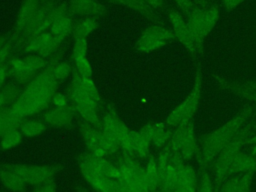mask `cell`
I'll use <instances>...</instances> for the list:
<instances>
[{"instance_id":"39","label":"cell","mask_w":256,"mask_h":192,"mask_svg":"<svg viewBox=\"0 0 256 192\" xmlns=\"http://www.w3.org/2000/svg\"><path fill=\"white\" fill-rule=\"evenodd\" d=\"M172 192H181V191H179V190L176 189V190H174V191H172Z\"/></svg>"},{"instance_id":"10","label":"cell","mask_w":256,"mask_h":192,"mask_svg":"<svg viewBox=\"0 0 256 192\" xmlns=\"http://www.w3.org/2000/svg\"><path fill=\"white\" fill-rule=\"evenodd\" d=\"M178 170L177 190L181 192H195L196 191V174L194 169L184 164L177 156L174 160Z\"/></svg>"},{"instance_id":"28","label":"cell","mask_w":256,"mask_h":192,"mask_svg":"<svg viewBox=\"0 0 256 192\" xmlns=\"http://www.w3.org/2000/svg\"><path fill=\"white\" fill-rule=\"evenodd\" d=\"M70 72V67L66 63H60L57 66L54 67L52 71V75L56 79H64L69 75Z\"/></svg>"},{"instance_id":"36","label":"cell","mask_w":256,"mask_h":192,"mask_svg":"<svg viewBox=\"0 0 256 192\" xmlns=\"http://www.w3.org/2000/svg\"><path fill=\"white\" fill-rule=\"evenodd\" d=\"M5 76H6V71L5 69L0 65V85L3 83L4 79H5Z\"/></svg>"},{"instance_id":"18","label":"cell","mask_w":256,"mask_h":192,"mask_svg":"<svg viewBox=\"0 0 256 192\" xmlns=\"http://www.w3.org/2000/svg\"><path fill=\"white\" fill-rule=\"evenodd\" d=\"M13 71L15 77L20 81V82H26L29 81L34 77V72L32 71L23 60H14L12 63Z\"/></svg>"},{"instance_id":"16","label":"cell","mask_w":256,"mask_h":192,"mask_svg":"<svg viewBox=\"0 0 256 192\" xmlns=\"http://www.w3.org/2000/svg\"><path fill=\"white\" fill-rule=\"evenodd\" d=\"M73 29V21L67 15L58 18L50 27L52 35L60 38L67 36Z\"/></svg>"},{"instance_id":"7","label":"cell","mask_w":256,"mask_h":192,"mask_svg":"<svg viewBox=\"0 0 256 192\" xmlns=\"http://www.w3.org/2000/svg\"><path fill=\"white\" fill-rule=\"evenodd\" d=\"M62 39L63 38L52 35L51 32H42L30 40L26 50L29 52H37L41 56H46L58 46Z\"/></svg>"},{"instance_id":"42","label":"cell","mask_w":256,"mask_h":192,"mask_svg":"<svg viewBox=\"0 0 256 192\" xmlns=\"http://www.w3.org/2000/svg\"><path fill=\"white\" fill-rule=\"evenodd\" d=\"M152 192H156V191H152Z\"/></svg>"},{"instance_id":"19","label":"cell","mask_w":256,"mask_h":192,"mask_svg":"<svg viewBox=\"0 0 256 192\" xmlns=\"http://www.w3.org/2000/svg\"><path fill=\"white\" fill-rule=\"evenodd\" d=\"M97 27V22L92 18H85L78 23L74 29V36L76 39L85 38L88 34L94 31Z\"/></svg>"},{"instance_id":"38","label":"cell","mask_w":256,"mask_h":192,"mask_svg":"<svg viewBox=\"0 0 256 192\" xmlns=\"http://www.w3.org/2000/svg\"><path fill=\"white\" fill-rule=\"evenodd\" d=\"M145 1H147V2H149L151 4H154V5H157L161 0H145Z\"/></svg>"},{"instance_id":"3","label":"cell","mask_w":256,"mask_h":192,"mask_svg":"<svg viewBox=\"0 0 256 192\" xmlns=\"http://www.w3.org/2000/svg\"><path fill=\"white\" fill-rule=\"evenodd\" d=\"M250 130H251V120L249 121V123L247 122L238 131V133L232 138V140L217 155V159L215 161V166H214V174H215L217 183H219L222 179H224V177H226V172L230 162L232 161L233 157L238 153L239 148L246 143Z\"/></svg>"},{"instance_id":"6","label":"cell","mask_w":256,"mask_h":192,"mask_svg":"<svg viewBox=\"0 0 256 192\" xmlns=\"http://www.w3.org/2000/svg\"><path fill=\"white\" fill-rule=\"evenodd\" d=\"M6 166L18 174L26 183L30 184L46 183L55 173V169L48 166H34L26 164H10Z\"/></svg>"},{"instance_id":"32","label":"cell","mask_w":256,"mask_h":192,"mask_svg":"<svg viewBox=\"0 0 256 192\" xmlns=\"http://www.w3.org/2000/svg\"><path fill=\"white\" fill-rule=\"evenodd\" d=\"M113 1L117 2V3H120V4H123V5L130 6L132 8H135V9H138V10H141V11L147 10L145 8L143 0H113Z\"/></svg>"},{"instance_id":"4","label":"cell","mask_w":256,"mask_h":192,"mask_svg":"<svg viewBox=\"0 0 256 192\" xmlns=\"http://www.w3.org/2000/svg\"><path fill=\"white\" fill-rule=\"evenodd\" d=\"M172 147L174 152L183 159H190L196 152V141L193 121L178 125L172 138Z\"/></svg>"},{"instance_id":"17","label":"cell","mask_w":256,"mask_h":192,"mask_svg":"<svg viewBox=\"0 0 256 192\" xmlns=\"http://www.w3.org/2000/svg\"><path fill=\"white\" fill-rule=\"evenodd\" d=\"M159 183H160V176H159L158 167L154 162V160L151 159L145 171V185L148 192L155 191Z\"/></svg>"},{"instance_id":"13","label":"cell","mask_w":256,"mask_h":192,"mask_svg":"<svg viewBox=\"0 0 256 192\" xmlns=\"http://www.w3.org/2000/svg\"><path fill=\"white\" fill-rule=\"evenodd\" d=\"M0 180L7 189L15 192L23 190L26 183L18 174L10 170L6 165L0 168Z\"/></svg>"},{"instance_id":"8","label":"cell","mask_w":256,"mask_h":192,"mask_svg":"<svg viewBox=\"0 0 256 192\" xmlns=\"http://www.w3.org/2000/svg\"><path fill=\"white\" fill-rule=\"evenodd\" d=\"M171 21L173 23L174 31L178 39L187 47L190 52L195 53L199 45L188 24H186L177 13H171Z\"/></svg>"},{"instance_id":"14","label":"cell","mask_w":256,"mask_h":192,"mask_svg":"<svg viewBox=\"0 0 256 192\" xmlns=\"http://www.w3.org/2000/svg\"><path fill=\"white\" fill-rule=\"evenodd\" d=\"M38 0H25L19 11L17 19V29H25L38 11Z\"/></svg>"},{"instance_id":"12","label":"cell","mask_w":256,"mask_h":192,"mask_svg":"<svg viewBox=\"0 0 256 192\" xmlns=\"http://www.w3.org/2000/svg\"><path fill=\"white\" fill-rule=\"evenodd\" d=\"M70 10L82 15L96 16L104 12V6L96 0H72Z\"/></svg>"},{"instance_id":"1","label":"cell","mask_w":256,"mask_h":192,"mask_svg":"<svg viewBox=\"0 0 256 192\" xmlns=\"http://www.w3.org/2000/svg\"><path fill=\"white\" fill-rule=\"evenodd\" d=\"M253 113L251 106H246L234 118L223 126L212 131L202 139V163L208 165L213 161L220 151L232 140L238 131L250 120Z\"/></svg>"},{"instance_id":"41","label":"cell","mask_w":256,"mask_h":192,"mask_svg":"<svg viewBox=\"0 0 256 192\" xmlns=\"http://www.w3.org/2000/svg\"><path fill=\"white\" fill-rule=\"evenodd\" d=\"M254 151H256V148H254Z\"/></svg>"},{"instance_id":"23","label":"cell","mask_w":256,"mask_h":192,"mask_svg":"<svg viewBox=\"0 0 256 192\" xmlns=\"http://www.w3.org/2000/svg\"><path fill=\"white\" fill-rule=\"evenodd\" d=\"M93 100H98L99 96H98V91L94 85V83L92 82V80L90 78L87 77H82L80 79H78V83H77Z\"/></svg>"},{"instance_id":"5","label":"cell","mask_w":256,"mask_h":192,"mask_svg":"<svg viewBox=\"0 0 256 192\" xmlns=\"http://www.w3.org/2000/svg\"><path fill=\"white\" fill-rule=\"evenodd\" d=\"M218 16V10L216 8H211L207 11L197 12L190 18L188 26L193 33L198 45L214 27L215 23L217 22Z\"/></svg>"},{"instance_id":"26","label":"cell","mask_w":256,"mask_h":192,"mask_svg":"<svg viewBox=\"0 0 256 192\" xmlns=\"http://www.w3.org/2000/svg\"><path fill=\"white\" fill-rule=\"evenodd\" d=\"M77 109L79 111V113L87 120L89 121L90 123L94 124V125H97L99 124V121H98V117L94 111L93 108H90V107H87V106H82V105H77Z\"/></svg>"},{"instance_id":"30","label":"cell","mask_w":256,"mask_h":192,"mask_svg":"<svg viewBox=\"0 0 256 192\" xmlns=\"http://www.w3.org/2000/svg\"><path fill=\"white\" fill-rule=\"evenodd\" d=\"M238 181H239V176H234L232 178H229L223 183L219 192H236Z\"/></svg>"},{"instance_id":"35","label":"cell","mask_w":256,"mask_h":192,"mask_svg":"<svg viewBox=\"0 0 256 192\" xmlns=\"http://www.w3.org/2000/svg\"><path fill=\"white\" fill-rule=\"evenodd\" d=\"M243 0H224V3L226 5L227 8L229 9H232L234 8L235 6H237L238 4H240Z\"/></svg>"},{"instance_id":"24","label":"cell","mask_w":256,"mask_h":192,"mask_svg":"<svg viewBox=\"0 0 256 192\" xmlns=\"http://www.w3.org/2000/svg\"><path fill=\"white\" fill-rule=\"evenodd\" d=\"M74 58H75L76 66H77L78 71L81 74V76L90 78L92 75V69H91V66H90L88 60L86 59L85 55H76V56H74Z\"/></svg>"},{"instance_id":"22","label":"cell","mask_w":256,"mask_h":192,"mask_svg":"<svg viewBox=\"0 0 256 192\" xmlns=\"http://www.w3.org/2000/svg\"><path fill=\"white\" fill-rule=\"evenodd\" d=\"M21 130L26 136L32 137V136H37V135L41 134L45 130V126H44V124H42L40 122L30 121V122L23 124L21 126Z\"/></svg>"},{"instance_id":"31","label":"cell","mask_w":256,"mask_h":192,"mask_svg":"<svg viewBox=\"0 0 256 192\" xmlns=\"http://www.w3.org/2000/svg\"><path fill=\"white\" fill-rule=\"evenodd\" d=\"M87 51V42L85 38L76 39L74 46V56L76 55H85Z\"/></svg>"},{"instance_id":"21","label":"cell","mask_w":256,"mask_h":192,"mask_svg":"<svg viewBox=\"0 0 256 192\" xmlns=\"http://www.w3.org/2000/svg\"><path fill=\"white\" fill-rule=\"evenodd\" d=\"M18 97V90L14 86L6 87L0 92V111Z\"/></svg>"},{"instance_id":"2","label":"cell","mask_w":256,"mask_h":192,"mask_svg":"<svg viewBox=\"0 0 256 192\" xmlns=\"http://www.w3.org/2000/svg\"><path fill=\"white\" fill-rule=\"evenodd\" d=\"M202 87V73L201 66L199 65L196 70V76L193 88L188 97L175 107L167 117V123L172 126H178L182 123L191 121L200 100Z\"/></svg>"},{"instance_id":"27","label":"cell","mask_w":256,"mask_h":192,"mask_svg":"<svg viewBox=\"0 0 256 192\" xmlns=\"http://www.w3.org/2000/svg\"><path fill=\"white\" fill-rule=\"evenodd\" d=\"M23 61L32 71H36L44 66V60L40 56L36 55H29L26 58H24Z\"/></svg>"},{"instance_id":"33","label":"cell","mask_w":256,"mask_h":192,"mask_svg":"<svg viewBox=\"0 0 256 192\" xmlns=\"http://www.w3.org/2000/svg\"><path fill=\"white\" fill-rule=\"evenodd\" d=\"M52 102H53L56 106H58V107H63V106L66 105L67 100H66V98H65L64 95H62V94H55V95L53 96V98H52Z\"/></svg>"},{"instance_id":"34","label":"cell","mask_w":256,"mask_h":192,"mask_svg":"<svg viewBox=\"0 0 256 192\" xmlns=\"http://www.w3.org/2000/svg\"><path fill=\"white\" fill-rule=\"evenodd\" d=\"M34 192H55V188H54V186L52 184L45 183L43 186H41L40 188H38Z\"/></svg>"},{"instance_id":"15","label":"cell","mask_w":256,"mask_h":192,"mask_svg":"<svg viewBox=\"0 0 256 192\" xmlns=\"http://www.w3.org/2000/svg\"><path fill=\"white\" fill-rule=\"evenodd\" d=\"M73 116V111L70 107H59L53 109L46 115V120L54 126H62L68 124Z\"/></svg>"},{"instance_id":"11","label":"cell","mask_w":256,"mask_h":192,"mask_svg":"<svg viewBox=\"0 0 256 192\" xmlns=\"http://www.w3.org/2000/svg\"><path fill=\"white\" fill-rule=\"evenodd\" d=\"M256 170V158L249 154L238 152L230 162L226 176L238 173H248Z\"/></svg>"},{"instance_id":"9","label":"cell","mask_w":256,"mask_h":192,"mask_svg":"<svg viewBox=\"0 0 256 192\" xmlns=\"http://www.w3.org/2000/svg\"><path fill=\"white\" fill-rule=\"evenodd\" d=\"M172 37V34L160 28H151L139 40V49L142 51H151L162 46L168 39Z\"/></svg>"},{"instance_id":"20","label":"cell","mask_w":256,"mask_h":192,"mask_svg":"<svg viewBox=\"0 0 256 192\" xmlns=\"http://www.w3.org/2000/svg\"><path fill=\"white\" fill-rule=\"evenodd\" d=\"M74 96L75 100L77 102V105H82V106H87L90 108H95V100H93L78 84L75 86L74 89Z\"/></svg>"},{"instance_id":"25","label":"cell","mask_w":256,"mask_h":192,"mask_svg":"<svg viewBox=\"0 0 256 192\" xmlns=\"http://www.w3.org/2000/svg\"><path fill=\"white\" fill-rule=\"evenodd\" d=\"M20 141H21V134L17 130H14L3 136V139L1 141V147L2 149H10L18 145Z\"/></svg>"},{"instance_id":"37","label":"cell","mask_w":256,"mask_h":192,"mask_svg":"<svg viewBox=\"0 0 256 192\" xmlns=\"http://www.w3.org/2000/svg\"><path fill=\"white\" fill-rule=\"evenodd\" d=\"M246 87L250 88V89H253L256 91V82H248L246 84H244Z\"/></svg>"},{"instance_id":"40","label":"cell","mask_w":256,"mask_h":192,"mask_svg":"<svg viewBox=\"0 0 256 192\" xmlns=\"http://www.w3.org/2000/svg\"><path fill=\"white\" fill-rule=\"evenodd\" d=\"M80 192H87V191H85V190H81Z\"/></svg>"},{"instance_id":"29","label":"cell","mask_w":256,"mask_h":192,"mask_svg":"<svg viewBox=\"0 0 256 192\" xmlns=\"http://www.w3.org/2000/svg\"><path fill=\"white\" fill-rule=\"evenodd\" d=\"M197 191L198 192H214L212 181L207 173H204L203 176L201 177Z\"/></svg>"}]
</instances>
